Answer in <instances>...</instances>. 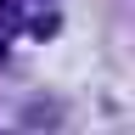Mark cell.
I'll return each mask as SVG.
<instances>
[{
	"label": "cell",
	"instance_id": "1",
	"mask_svg": "<svg viewBox=\"0 0 135 135\" xmlns=\"http://www.w3.org/2000/svg\"><path fill=\"white\" fill-rule=\"evenodd\" d=\"M51 34H56V11H45L40 23H34V40H51Z\"/></svg>",
	"mask_w": 135,
	"mask_h": 135
}]
</instances>
